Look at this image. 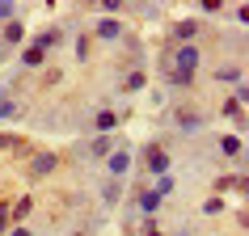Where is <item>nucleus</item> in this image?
<instances>
[{
  "mask_svg": "<svg viewBox=\"0 0 249 236\" xmlns=\"http://www.w3.org/2000/svg\"><path fill=\"white\" fill-rule=\"evenodd\" d=\"M0 42H4V47H21V42H26V26H21V21H9V26L0 30Z\"/></svg>",
  "mask_w": 249,
  "mask_h": 236,
  "instance_id": "6e6552de",
  "label": "nucleus"
},
{
  "mask_svg": "<svg viewBox=\"0 0 249 236\" xmlns=\"http://www.w3.org/2000/svg\"><path fill=\"white\" fill-rule=\"evenodd\" d=\"M55 42H59V30H42V34H34V42H30V47L47 51V47H55Z\"/></svg>",
  "mask_w": 249,
  "mask_h": 236,
  "instance_id": "4468645a",
  "label": "nucleus"
},
{
  "mask_svg": "<svg viewBox=\"0 0 249 236\" xmlns=\"http://www.w3.org/2000/svg\"><path fill=\"white\" fill-rule=\"evenodd\" d=\"M30 211H34V198L26 194V198H17V202H13V211H9V215H13L17 223H21V219H26V215H30Z\"/></svg>",
  "mask_w": 249,
  "mask_h": 236,
  "instance_id": "2eb2a0df",
  "label": "nucleus"
},
{
  "mask_svg": "<svg viewBox=\"0 0 249 236\" xmlns=\"http://www.w3.org/2000/svg\"><path fill=\"white\" fill-rule=\"evenodd\" d=\"M106 173H110V182H123V177L131 173V152H127V148L110 152V156H106Z\"/></svg>",
  "mask_w": 249,
  "mask_h": 236,
  "instance_id": "f03ea898",
  "label": "nucleus"
},
{
  "mask_svg": "<svg viewBox=\"0 0 249 236\" xmlns=\"http://www.w3.org/2000/svg\"><path fill=\"white\" fill-rule=\"evenodd\" d=\"M118 122H123V114H118V110H97V118H93V131H97V135H110Z\"/></svg>",
  "mask_w": 249,
  "mask_h": 236,
  "instance_id": "423d86ee",
  "label": "nucleus"
},
{
  "mask_svg": "<svg viewBox=\"0 0 249 236\" xmlns=\"http://www.w3.org/2000/svg\"><path fill=\"white\" fill-rule=\"evenodd\" d=\"M76 59H89V34H80V38H76Z\"/></svg>",
  "mask_w": 249,
  "mask_h": 236,
  "instance_id": "6ab92c4d",
  "label": "nucleus"
},
{
  "mask_svg": "<svg viewBox=\"0 0 249 236\" xmlns=\"http://www.w3.org/2000/svg\"><path fill=\"white\" fill-rule=\"evenodd\" d=\"M0 59H4V42H0Z\"/></svg>",
  "mask_w": 249,
  "mask_h": 236,
  "instance_id": "b1692460",
  "label": "nucleus"
},
{
  "mask_svg": "<svg viewBox=\"0 0 249 236\" xmlns=\"http://www.w3.org/2000/svg\"><path fill=\"white\" fill-rule=\"evenodd\" d=\"M173 122H178V131H203V122H207V118H203V110H173Z\"/></svg>",
  "mask_w": 249,
  "mask_h": 236,
  "instance_id": "7ed1b4c3",
  "label": "nucleus"
},
{
  "mask_svg": "<svg viewBox=\"0 0 249 236\" xmlns=\"http://www.w3.org/2000/svg\"><path fill=\"white\" fill-rule=\"evenodd\" d=\"M195 38H198V21H178L173 26V42L178 47H195Z\"/></svg>",
  "mask_w": 249,
  "mask_h": 236,
  "instance_id": "0eeeda50",
  "label": "nucleus"
},
{
  "mask_svg": "<svg viewBox=\"0 0 249 236\" xmlns=\"http://www.w3.org/2000/svg\"><path fill=\"white\" fill-rule=\"evenodd\" d=\"M110 152H114V139H110V135H93V139H89V156L106 160Z\"/></svg>",
  "mask_w": 249,
  "mask_h": 236,
  "instance_id": "9d476101",
  "label": "nucleus"
},
{
  "mask_svg": "<svg viewBox=\"0 0 249 236\" xmlns=\"http://www.w3.org/2000/svg\"><path fill=\"white\" fill-rule=\"evenodd\" d=\"M9 21H13V4H9V0H0V26H9Z\"/></svg>",
  "mask_w": 249,
  "mask_h": 236,
  "instance_id": "aec40b11",
  "label": "nucleus"
},
{
  "mask_svg": "<svg viewBox=\"0 0 249 236\" xmlns=\"http://www.w3.org/2000/svg\"><path fill=\"white\" fill-rule=\"evenodd\" d=\"M215 76H220L224 84H241V80H245V67H241V64H224Z\"/></svg>",
  "mask_w": 249,
  "mask_h": 236,
  "instance_id": "9b49d317",
  "label": "nucleus"
},
{
  "mask_svg": "<svg viewBox=\"0 0 249 236\" xmlns=\"http://www.w3.org/2000/svg\"><path fill=\"white\" fill-rule=\"evenodd\" d=\"M144 236H160V228H157V223H148V228H144Z\"/></svg>",
  "mask_w": 249,
  "mask_h": 236,
  "instance_id": "5701e85b",
  "label": "nucleus"
},
{
  "mask_svg": "<svg viewBox=\"0 0 249 236\" xmlns=\"http://www.w3.org/2000/svg\"><path fill=\"white\" fill-rule=\"evenodd\" d=\"M144 169L152 173V177H169L173 160H169V152H165V144H148L144 148Z\"/></svg>",
  "mask_w": 249,
  "mask_h": 236,
  "instance_id": "f257e3e1",
  "label": "nucleus"
},
{
  "mask_svg": "<svg viewBox=\"0 0 249 236\" xmlns=\"http://www.w3.org/2000/svg\"><path fill=\"white\" fill-rule=\"evenodd\" d=\"M93 34H97L102 42H118V38H123V21H118V17H102Z\"/></svg>",
  "mask_w": 249,
  "mask_h": 236,
  "instance_id": "39448f33",
  "label": "nucleus"
},
{
  "mask_svg": "<svg viewBox=\"0 0 249 236\" xmlns=\"http://www.w3.org/2000/svg\"><path fill=\"white\" fill-rule=\"evenodd\" d=\"M144 84H148V76H144V72H127V76H123V89H127V93L144 89Z\"/></svg>",
  "mask_w": 249,
  "mask_h": 236,
  "instance_id": "dca6fc26",
  "label": "nucleus"
},
{
  "mask_svg": "<svg viewBox=\"0 0 249 236\" xmlns=\"http://www.w3.org/2000/svg\"><path fill=\"white\" fill-rule=\"evenodd\" d=\"M47 64V51H38V47H21V67H42Z\"/></svg>",
  "mask_w": 249,
  "mask_h": 236,
  "instance_id": "f8f14e48",
  "label": "nucleus"
},
{
  "mask_svg": "<svg viewBox=\"0 0 249 236\" xmlns=\"http://www.w3.org/2000/svg\"><path fill=\"white\" fill-rule=\"evenodd\" d=\"M72 236H89V232H72Z\"/></svg>",
  "mask_w": 249,
  "mask_h": 236,
  "instance_id": "393cba45",
  "label": "nucleus"
},
{
  "mask_svg": "<svg viewBox=\"0 0 249 236\" xmlns=\"http://www.w3.org/2000/svg\"><path fill=\"white\" fill-rule=\"evenodd\" d=\"M4 223H9V207L0 202V236H4Z\"/></svg>",
  "mask_w": 249,
  "mask_h": 236,
  "instance_id": "412c9836",
  "label": "nucleus"
},
{
  "mask_svg": "<svg viewBox=\"0 0 249 236\" xmlns=\"http://www.w3.org/2000/svg\"><path fill=\"white\" fill-rule=\"evenodd\" d=\"M220 211H224V198L220 194H211L207 202H203V215H220Z\"/></svg>",
  "mask_w": 249,
  "mask_h": 236,
  "instance_id": "a211bd4d",
  "label": "nucleus"
},
{
  "mask_svg": "<svg viewBox=\"0 0 249 236\" xmlns=\"http://www.w3.org/2000/svg\"><path fill=\"white\" fill-rule=\"evenodd\" d=\"M55 165H59L55 152H34L30 156V177H47V173H55Z\"/></svg>",
  "mask_w": 249,
  "mask_h": 236,
  "instance_id": "20e7f679",
  "label": "nucleus"
},
{
  "mask_svg": "<svg viewBox=\"0 0 249 236\" xmlns=\"http://www.w3.org/2000/svg\"><path fill=\"white\" fill-rule=\"evenodd\" d=\"M13 236H34V232H30L26 223H17V228H13Z\"/></svg>",
  "mask_w": 249,
  "mask_h": 236,
  "instance_id": "4be33fe9",
  "label": "nucleus"
},
{
  "mask_svg": "<svg viewBox=\"0 0 249 236\" xmlns=\"http://www.w3.org/2000/svg\"><path fill=\"white\" fill-rule=\"evenodd\" d=\"M135 202H140V211H148V215H157V211L165 207V194H160L157 185H152V190H144V194L135 198Z\"/></svg>",
  "mask_w": 249,
  "mask_h": 236,
  "instance_id": "1a4fd4ad",
  "label": "nucleus"
},
{
  "mask_svg": "<svg viewBox=\"0 0 249 236\" xmlns=\"http://www.w3.org/2000/svg\"><path fill=\"white\" fill-rule=\"evenodd\" d=\"M118 194H123V185H118V182H102V202H106V207L118 202Z\"/></svg>",
  "mask_w": 249,
  "mask_h": 236,
  "instance_id": "f3484780",
  "label": "nucleus"
},
{
  "mask_svg": "<svg viewBox=\"0 0 249 236\" xmlns=\"http://www.w3.org/2000/svg\"><path fill=\"white\" fill-rule=\"evenodd\" d=\"M241 148H245V144H241V135H224V139H220V152H224V156H236V160H241Z\"/></svg>",
  "mask_w": 249,
  "mask_h": 236,
  "instance_id": "ddd939ff",
  "label": "nucleus"
},
{
  "mask_svg": "<svg viewBox=\"0 0 249 236\" xmlns=\"http://www.w3.org/2000/svg\"><path fill=\"white\" fill-rule=\"evenodd\" d=\"M178 236H190V232H178Z\"/></svg>",
  "mask_w": 249,
  "mask_h": 236,
  "instance_id": "a878e982",
  "label": "nucleus"
}]
</instances>
